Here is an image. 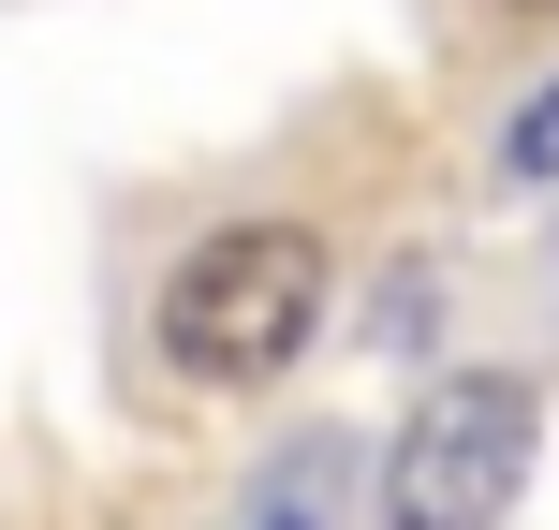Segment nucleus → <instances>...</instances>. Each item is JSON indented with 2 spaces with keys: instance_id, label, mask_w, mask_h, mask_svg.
Returning a JSON list of instances; mask_svg holds the SVG:
<instances>
[{
  "instance_id": "f257e3e1",
  "label": "nucleus",
  "mask_w": 559,
  "mask_h": 530,
  "mask_svg": "<svg viewBox=\"0 0 559 530\" xmlns=\"http://www.w3.org/2000/svg\"><path fill=\"white\" fill-rule=\"evenodd\" d=\"M324 309H338V251H324V222H206L192 251L163 266V295H147V339H163V368L177 384H206V398H265L280 368L324 339Z\"/></svg>"
},
{
  "instance_id": "7ed1b4c3",
  "label": "nucleus",
  "mask_w": 559,
  "mask_h": 530,
  "mask_svg": "<svg viewBox=\"0 0 559 530\" xmlns=\"http://www.w3.org/2000/svg\"><path fill=\"white\" fill-rule=\"evenodd\" d=\"M338 516H354V443H338V427H309V443L251 486V516H236V530H338Z\"/></svg>"
},
{
  "instance_id": "f03ea898",
  "label": "nucleus",
  "mask_w": 559,
  "mask_h": 530,
  "mask_svg": "<svg viewBox=\"0 0 559 530\" xmlns=\"http://www.w3.org/2000/svg\"><path fill=\"white\" fill-rule=\"evenodd\" d=\"M545 457V384L531 368H442L383 443V530H501Z\"/></svg>"
},
{
  "instance_id": "20e7f679",
  "label": "nucleus",
  "mask_w": 559,
  "mask_h": 530,
  "mask_svg": "<svg viewBox=\"0 0 559 530\" xmlns=\"http://www.w3.org/2000/svg\"><path fill=\"white\" fill-rule=\"evenodd\" d=\"M501 192H559V74L501 118Z\"/></svg>"
},
{
  "instance_id": "39448f33",
  "label": "nucleus",
  "mask_w": 559,
  "mask_h": 530,
  "mask_svg": "<svg viewBox=\"0 0 559 530\" xmlns=\"http://www.w3.org/2000/svg\"><path fill=\"white\" fill-rule=\"evenodd\" d=\"M501 15H559V0H501Z\"/></svg>"
}]
</instances>
